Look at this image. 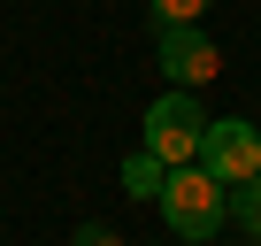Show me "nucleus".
Masks as SVG:
<instances>
[{
	"label": "nucleus",
	"instance_id": "obj_1",
	"mask_svg": "<svg viewBox=\"0 0 261 246\" xmlns=\"http://www.w3.org/2000/svg\"><path fill=\"white\" fill-rule=\"evenodd\" d=\"M162 223H169V238L207 246V238L230 223V192H223L200 162H185V169H169V185H162Z\"/></svg>",
	"mask_w": 261,
	"mask_h": 246
},
{
	"label": "nucleus",
	"instance_id": "obj_2",
	"mask_svg": "<svg viewBox=\"0 0 261 246\" xmlns=\"http://www.w3.org/2000/svg\"><path fill=\"white\" fill-rule=\"evenodd\" d=\"M200 139H207V115H200V100H192V92H162V100L146 108V131H139V146H146L162 169L200 162Z\"/></svg>",
	"mask_w": 261,
	"mask_h": 246
},
{
	"label": "nucleus",
	"instance_id": "obj_3",
	"mask_svg": "<svg viewBox=\"0 0 261 246\" xmlns=\"http://www.w3.org/2000/svg\"><path fill=\"white\" fill-rule=\"evenodd\" d=\"M200 169L230 192L246 177H261V131L246 115H207V139H200Z\"/></svg>",
	"mask_w": 261,
	"mask_h": 246
},
{
	"label": "nucleus",
	"instance_id": "obj_4",
	"mask_svg": "<svg viewBox=\"0 0 261 246\" xmlns=\"http://www.w3.org/2000/svg\"><path fill=\"white\" fill-rule=\"evenodd\" d=\"M154 54H162L169 92H200V85L223 69V54H215V39H207L200 23H169V31H154Z\"/></svg>",
	"mask_w": 261,
	"mask_h": 246
},
{
	"label": "nucleus",
	"instance_id": "obj_5",
	"mask_svg": "<svg viewBox=\"0 0 261 246\" xmlns=\"http://www.w3.org/2000/svg\"><path fill=\"white\" fill-rule=\"evenodd\" d=\"M162 185H169V169L139 146V154H123V192H139V200H162Z\"/></svg>",
	"mask_w": 261,
	"mask_h": 246
},
{
	"label": "nucleus",
	"instance_id": "obj_6",
	"mask_svg": "<svg viewBox=\"0 0 261 246\" xmlns=\"http://www.w3.org/2000/svg\"><path fill=\"white\" fill-rule=\"evenodd\" d=\"M146 8H154V31H169V23H200L215 0H146Z\"/></svg>",
	"mask_w": 261,
	"mask_h": 246
},
{
	"label": "nucleus",
	"instance_id": "obj_7",
	"mask_svg": "<svg viewBox=\"0 0 261 246\" xmlns=\"http://www.w3.org/2000/svg\"><path fill=\"white\" fill-rule=\"evenodd\" d=\"M230 215L261 238V177H246V185H230Z\"/></svg>",
	"mask_w": 261,
	"mask_h": 246
},
{
	"label": "nucleus",
	"instance_id": "obj_8",
	"mask_svg": "<svg viewBox=\"0 0 261 246\" xmlns=\"http://www.w3.org/2000/svg\"><path fill=\"white\" fill-rule=\"evenodd\" d=\"M69 246H130V238H115L108 223H77V231H69Z\"/></svg>",
	"mask_w": 261,
	"mask_h": 246
},
{
	"label": "nucleus",
	"instance_id": "obj_9",
	"mask_svg": "<svg viewBox=\"0 0 261 246\" xmlns=\"http://www.w3.org/2000/svg\"><path fill=\"white\" fill-rule=\"evenodd\" d=\"M253 246H261V238H253Z\"/></svg>",
	"mask_w": 261,
	"mask_h": 246
}]
</instances>
